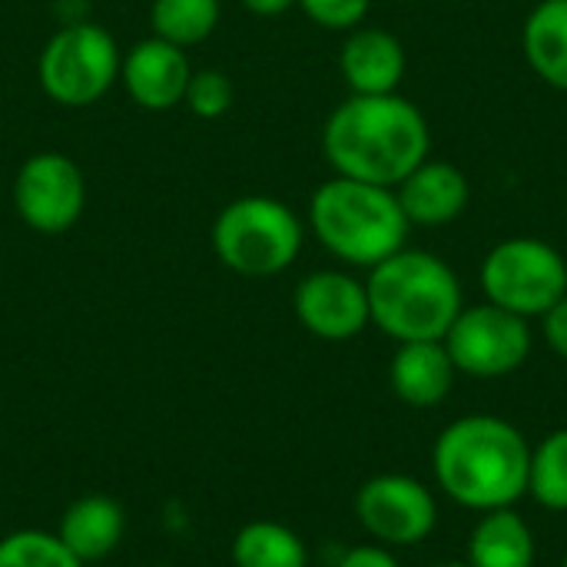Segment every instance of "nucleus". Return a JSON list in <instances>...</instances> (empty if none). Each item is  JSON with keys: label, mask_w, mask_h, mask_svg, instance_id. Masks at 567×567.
<instances>
[{"label": "nucleus", "mask_w": 567, "mask_h": 567, "mask_svg": "<svg viewBox=\"0 0 567 567\" xmlns=\"http://www.w3.org/2000/svg\"><path fill=\"white\" fill-rule=\"evenodd\" d=\"M362 528L382 545H419L435 532V495L409 475H375L355 495Z\"/></svg>", "instance_id": "10"}, {"label": "nucleus", "mask_w": 567, "mask_h": 567, "mask_svg": "<svg viewBox=\"0 0 567 567\" xmlns=\"http://www.w3.org/2000/svg\"><path fill=\"white\" fill-rule=\"evenodd\" d=\"M0 567H80V561L56 535L13 532L0 542Z\"/></svg>", "instance_id": "22"}, {"label": "nucleus", "mask_w": 567, "mask_h": 567, "mask_svg": "<svg viewBox=\"0 0 567 567\" xmlns=\"http://www.w3.org/2000/svg\"><path fill=\"white\" fill-rule=\"evenodd\" d=\"M542 322H545V342L551 346V352L567 359V296H561V299L542 316Z\"/></svg>", "instance_id": "25"}, {"label": "nucleus", "mask_w": 567, "mask_h": 567, "mask_svg": "<svg viewBox=\"0 0 567 567\" xmlns=\"http://www.w3.org/2000/svg\"><path fill=\"white\" fill-rule=\"evenodd\" d=\"M432 567H472L468 561H445V565H432Z\"/></svg>", "instance_id": "28"}, {"label": "nucleus", "mask_w": 567, "mask_h": 567, "mask_svg": "<svg viewBox=\"0 0 567 567\" xmlns=\"http://www.w3.org/2000/svg\"><path fill=\"white\" fill-rule=\"evenodd\" d=\"M236 100V86L229 80V73L223 70H193L189 86H186V110L199 120H219L229 113Z\"/></svg>", "instance_id": "23"}, {"label": "nucleus", "mask_w": 567, "mask_h": 567, "mask_svg": "<svg viewBox=\"0 0 567 567\" xmlns=\"http://www.w3.org/2000/svg\"><path fill=\"white\" fill-rule=\"evenodd\" d=\"M296 7H302V13L322 30L349 33L365 23L372 0H296Z\"/></svg>", "instance_id": "24"}, {"label": "nucleus", "mask_w": 567, "mask_h": 567, "mask_svg": "<svg viewBox=\"0 0 567 567\" xmlns=\"http://www.w3.org/2000/svg\"><path fill=\"white\" fill-rule=\"evenodd\" d=\"M528 495L548 512H567V429L551 432L532 452Z\"/></svg>", "instance_id": "21"}, {"label": "nucleus", "mask_w": 567, "mask_h": 567, "mask_svg": "<svg viewBox=\"0 0 567 567\" xmlns=\"http://www.w3.org/2000/svg\"><path fill=\"white\" fill-rule=\"evenodd\" d=\"M339 567H399V561L385 551V548H375V545H362V548H352Z\"/></svg>", "instance_id": "26"}, {"label": "nucleus", "mask_w": 567, "mask_h": 567, "mask_svg": "<svg viewBox=\"0 0 567 567\" xmlns=\"http://www.w3.org/2000/svg\"><path fill=\"white\" fill-rule=\"evenodd\" d=\"M561 567H567V555H565V565H561Z\"/></svg>", "instance_id": "29"}, {"label": "nucleus", "mask_w": 567, "mask_h": 567, "mask_svg": "<svg viewBox=\"0 0 567 567\" xmlns=\"http://www.w3.org/2000/svg\"><path fill=\"white\" fill-rule=\"evenodd\" d=\"M532 449L525 435L495 415H465L452 422L432 452L439 488L462 508H512L528 495Z\"/></svg>", "instance_id": "2"}, {"label": "nucleus", "mask_w": 567, "mask_h": 567, "mask_svg": "<svg viewBox=\"0 0 567 567\" xmlns=\"http://www.w3.org/2000/svg\"><path fill=\"white\" fill-rule=\"evenodd\" d=\"M243 7L256 17H279L289 7H296V0H243Z\"/></svg>", "instance_id": "27"}, {"label": "nucleus", "mask_w": 567, "mask_h": 567, "mask_svg": "<svg viewBox=\"0 0 567 567\" xmlns=\"http://www.w3.org/2000/svg\"><path fill=\"white\" fill-rule=\"evenodd\" d=\"M309 229L336 259L372 269L405 249L412 223L395 189L332 176L309 199Z\"/></svg>", "instance_id": "4"}, {"label": "nucleus", "mask_w": 567, "mask_h": 567, "mask_svg": "<svg viewBox=\"0 0 567 567\" xmlns=\"http://www.w3.org/2000/svg\"><path fill=\"white\" fill-rule=\"evenodd\" d=\"M442 342H445L455 369L465 375H475V379L512 375L532 355L528 319H522L502 306H492V302L462 309Z\"/></svg>", "instance_id": "8"}, {"label": "nucleus", "mask_w": 567, "mask_h": 567, "mask_svg": "<svg viewBox=\"0 0 567 567\" xmlns=\"http://www.w3.org/2000/svg\"><path fill=\"white\" fill-rule=\"evenodd\" d=\"M478 279L492 306H502L522 319L545 316L567 296L565 256L535 236H512L492 246Z\"/></svg>", "instance_id": "7"}, {"label": "nucleus", "mask_w": 567, "mask_h": 567, "mask_svg": "<svg viewBox=\"0 0 567 567\" xmlns=\"http://www.w3.org/2000/svg\"><path fill=\"white\" fill-rule=\"evenodd\" d=\"M213 252L219 262L246 279H269L286 272L306 243V226L272 196H239L213 219Z\"/></svg>", "instance_id": "5"}, {"label": "nucleus", "mask_w": 567, "mask_h": 567, "mask_svg": "<svg viewBox=\"0 0 567 567\" xmlns=\"http://www.w3.org/2000/svg\"><path fill=\"white\" fill-rule=\"evenodd\" d=\"M472 567H532L535 565V535L525 518L512 508L485 512L468 542Z\"/></svg>", "instance_id": "17"}, {"label": "nucleus", "mask_w": 567, "mask_h": 567, "mask_svg": "<svg viewBox=\"0 0 567 567\" xmlns=\"http://www.w3.org/2000/svg\"><path fill=\"white\" fill-rule=\"evenodd\" d=\"M399 206L412 226H449L468 209V176L449 159L419 163L399 186Z\"/></svg>", "instance_id": "13"}, {"label": "nucleus", "mask_w": 567, "mask_h": 567, "mask_svg": "<svg viewBox=\"0 0 567 567\" xmlns=\"http://www.w3.org/2000/svg\"><path fill=\"white\" fill-rule=\"evenodd\" d=\"M455 375L458 369L445 342H399V352L389 365L395 395L412 409L442 405L455 385Z\"/></svg>", "instance_id": "15"}, {"label": "nucleus", "mask_w": 567, "mask_h": 567, "mask_svg": "<svg viewBox=\"0 0 567 567\" xmlns=\"http://www.w3.org/2000/svg\"><path fill=\"white\" fill-rule=\"evenodd\" d=\"M193 66L183 47H173L159 37L133 43L120 60V83L126 96L150 113H166L183 103Z\"/></svg>", "instance_id": "12"}, {"label": "nucleus", "mask_w": 567, "mask_h": 567, "mask_svg": "<svg viewBox=\"0 0 567 567\" xmlns=\"http://www.w3.org/2000/svg\"><path fill=\"white\" fill-rule=\"evenodd\" d=\"M365 292L372 326L395 342H442L465 309L458 276L425 249H399L372 266Z\"/></svg>", "instance_id": "3"}, {"label": "nucleus", "mask_w": 567, "mask_h": 567, "mask_svg": "<svg viewBox=\"0 0 567 567\" xmlns=\"http://www.w3.org/2000/svg\"><path fill=\"white\" fill-rule=\"evenodd\" d=\"M86 209L83 169L56 150L33 153L13 176V213L40 236L70 233Z\"/></svg>", "instance_id": "9"}, {"label": "nucleus", "mask_w": 567, "mask_h": 567, "mask_svg": "<svg viewBox=\"0 0 567 567\" xmlns=\"http://www.w3.org/2000/svg\"><path fill=\"white\" fill-rule=\"evenodd\" d=\"M429 150L432 133L425 113L399 93H349L322 126V153L336 176L372 186L395 189L419 163L429 159Z\"/></svg>", "instance_id": "1"}, {"label": "nucleus", "mask_w": 567, "mask_h": 567, "mask_svg": "<svg viewBox=\"0 0 567 567\" xmlns=\"http://www.w3.org/2000/svg\"><path fill=\"white\" fill-rule=\"evenodd\" d=\"M123 50L93 20H66L40 50L37 83L47 100L66 110L93 106L120 83Z\"/></svg>", "instance_id": "6"}, {"label": "nucleus", "mask_w": 567, "mask_h": 567, "mask_svg": "<svg viewBox=\"0 0 567 567\" xmlns=\"http://www.w3.org/2000/svg\"><path fill=\"white\" fill-rule=\"evenodd\" d=\"M123 532H126L123 508L103 495H90V498L73 502L63 512L56 538L83 565V561H100L110 551H116V545L123 542Z\"/></svg>", "instance_id": "16"}, {"label": "nucleus", "mask_w": 567, "mask_h": 567, "mask_svg": "<svg viewBox=\"0 0 567 567\" xmlns=\"http://www.w3.org/2000/svg\"><path fill=\"white\" fill-rule=\"evenodd\" d=\"M296 319L306 332L326 342H346L355 339L369 322V292L365 282L342 269H319L309 272L292 296Z\"/></svg>", "instance_id": "11"}, {"label": "nucleus", "mask_w": 567, "mask_h": 567, "mask_svg": "<svg viewBox=\"0 0 567 567\" xmlns=\"http://www.w3.org/2000/svg\"><path fill=\"white\" fill-rule=\"evenodd\" d=\"M405 47L395 33L382 27H355L346 33V43L339 50V70L352 93L359 96H379V93H399V83L405 80Z\"/></svg>", "instance_id": "14"}, {"label": "nucleus", "mask_w": 567, "mask_h": 567, "mask_svg": "<svg viewBox=\"0 0 567 567\" xmlns=\"http://www.w3.org/2000/svg\"><path fill=\"white\" fill-rule=\"evenodd\" d=\"M236 567H309L302 538L276 522H252L233 542Z\"/></svg>", "instance_id": "20"}, {"label": "nucleus", "mask_w": 567, "mask_h": 567, "mask_svg": "<svg viewBox=\"0 0 567 567\" xmlns=\"http://www.w3.org/2000/svg\"><path fill=\"white\" fill-rule=\"evenodd\" d=\"M528 66L555 90L567 93V0H542L522 30Z\"/></svg>", "instance_id": "18"}, {"label": "nucleus", "mask_w": 567, "mask_h": 567, "mask_svg": "<svg viewBox=\"0 0 567 567\" xmlns=\"http://www.w3.org/2000/svg\"><path fill=\"white\" fill-rule=\"evenodd\" d=\"M219 17H223L219 0H153L150 3L153 37L183 50L209 40L219 27Z\"/></svg>", "instance_id": "19"}]
</instances>
